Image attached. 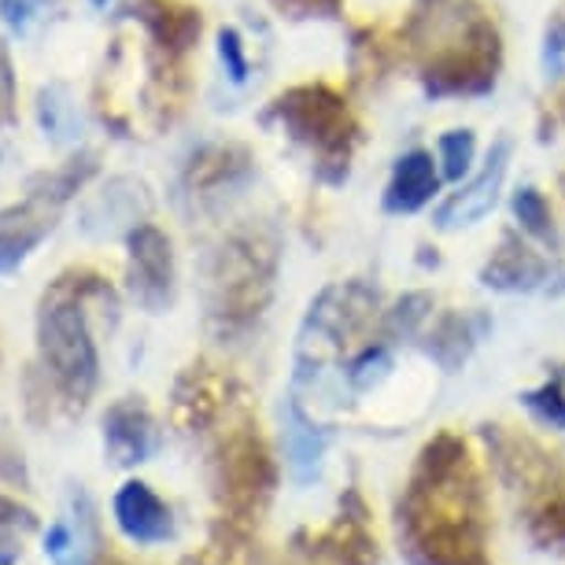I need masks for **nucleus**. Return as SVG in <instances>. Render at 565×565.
Listing matches in <instances>:
<instances>
[{"label":"nucleus","instance_id":"obj_1","mask_svg":"<svg viewBox=\"0 0 565 565\" xmlns=\"http://www.w3.org/2000/svg\"><path fill=\"white\" fill-rule=\"evenodd\" d=\"M38 348L49 373L56 377L67 399L85 403L100 381V355L93 340L89 318L78 296L71 292L67 277L52 292H45L38 311Z\"/></svg>","mask_w":565,"mask_h":565},{"label":"nucleus","instance_id":"obj_2","mask_svg":"<svg viewBox=\"0 0 565 565\" xmlns=\"http://www.w3.org/2000/svg\"><path fill=\"white\" fill-rule=\"evenodd\" d=\"M126 244H130V289L137 303H145L148 311H163L174 285V255H170L167 233L141 222L126 233Z\"/></svg>","mask_w":565,"mask_h":565},{"label":"nucleus","instance_id":"obj_3","mask_svg":"<svg viewBox=\"0 0 565 565\" xmlns=\"http://www.w3.org/2000/svg\"><path fill=\"white\" fill-rule=\"evenodd\" d=\"M111 514L122 536L137 547H156V543H167L174 536L170 507L145 481H126L111 499Z\"/></svg>","mask_w":565,"mask_h":565},{"label":"nucleus","instance_id":"obj_4","mask_svg":"<svg viewBox=\"0 0 565 565\" xmlns=\"http://www.w3.org/2000/svg\"><path fill=\"white\" fill-rule=\"evenodd\" d=\"M56 215L60 207L38 196H26L23 204L0 211V274H15L38 252V244L56 230Z\"/></svg>","mask_w":565,"mask_h":565},{"label":"nucleus","instance_id":"obj_5","mask_svg":"<svg viewBox=\"0 0 565 565\" xmlns=\"http://www.w3.org/2000/svg\"><path fill=\"white\" fill-rule=\"evenodd\" d=\"M148 215V193L134 178H111L89 204L82 207V230L93 237H111L119 230H137Z\"/></svg>","mask_w":565,"mask_h":565},{"label":"nucleus","instance_id":"obj_6","mask_svg":"<svg viewBox=\"0 0 565 565\" xmlns=\"http://www.w3.org/2000/svg\"><path fill=\"white\" fill-rule=\"evenodd\" d=\"M104 447L119 466H141L156 451V422L137 399L115 403L104 414Z\"/></svg>","mask_w":565,"mask_h":565},{"label":"nucleus","instance_id":"obj_7","mask_svg":"<svg viewBox=\"0 0 565 565\" xmlns=\"http://www.w3.org/2000/svg\"><path fill=\"white\" fill-rule=\"evenodd\" d=\"M507 159H510V145L499 141L492 148V156H488L481 174L469 181L455 200H447L440 207V215H436V222H440L444 230H451V226H473L477 218H484L488 211L495 207L499 185H503V178H507Z\"/></svg>","mask_w":565,"mask_h":565},{"label":"nucleus","instance_id":"obj_8","mask_svg":"<svg viewBox=\"0 0 565 565\" xmlns=\"http://www.w3.org/2000/svg\"><path fill=\"white\" fill-rule=\"evenodd\" d=\"M281 115L300 134L318 137V141H326V137L340 134V122H344V111H340V104L329 100L326 93H318V89H296V93H289V97L281 100Z\"/></svg>","mask_w":565,"mask_h":565},{"label":"nucleus","instance_id":"obj_9","mask_svg":"<svg viewBox=\"0 0 565 565\" xmlns=\"http://www.w3.org/2000/svg\"><path fill=\"white\" fill-rule=\"evenodd\" d=\"M38 122H41L45 141H52V145H74V141H78V137H82V115H78V104L71 100L67 85H60V82L41 85Z\"/></svg>","mask_w":565,"mask_h":565},{"label":"nucleus","instance_id":"obj_10","mask_svg":"<svg viewBox=\"0 0 565 565\" xmlns=\"http://www.w3.org/2000/svg\"><path fill=\"white\" fill-rule=\"evenodd\" d=\"M433 193H436L433 159L425 152L399 159L396 178H392V189H388V207L392 211H418Z\"/></svg>","mask_w":565,"mask_h":565},{"label":"nucleus","instance_id":"obj_11","mask_svg":"<svg viewBox=\"0 0 565 565\" xmlns=\"http://www.w3.org/2000/svg\"><path fill=\"white\" fill-rule=\"evenodd\" d=\"M285 444H289V462L296 469V477H311L318 469V458L326 451V436L307 422V414L300 411L296 399L285 411Z\"/></svg>","mask_w":565,"mask_h":565},{"label":"nucleus","instance_id":"obj_12","mask_svg":"<svg viewBox=\"0 0 565 565\" xmlns=\"http://www.w3.org/2000/svg\"><path fill=\"white\" fill-rule=\"evenodd\" d=\"M93 170H97V159H93V156L71 159L67 167L52 170V174L30 178L26 196H38V200H45V204H52V207H63V204H67V200L85 185V178H89Z\"/></svg>","mask_w":565,"mask_h":565},{"label":"nucleus","instance_id":"obj_13","mask_svg":"<svg viewBox=\"0 0 565 565\" xmlns=\"http://www.w3.org/2000/svg\"><path fill=\"white\" fill-rule=\"evenodd\" d=\"M145 23L156 30V38L170 49H189V41L200 34V15L181 12L174 15L163 0H148L145 4Z\"/></svg>","mask_w":565,"mask_h":565},{"label":"nucleus","instance_id":"obj_14","mask_svg":"<svg viewBox=\"0 0 565 565\" xmlns=\"http://www.w3.org/2000/svg\"><path fill=\"white\" fill-rule=\"evenodd\" d=\"M38 518L26 507L0 499V565H19L23 558V532H34Z\"/></svg>","mask_w":565,"mask_h":565},{"label":"nucleus","instance_id":"obj_15","mask_svg":"<svg viewBox=\"0 0 565 565\" xmlns=\"http://www.w3.org/2000/svg\"><path fill=\"white\" fill-rule=\"evenodd\" d=\"M488 285L499 289H518V285H536L543 277V263L532 259L529 252H503L499 259L484 270Z\"/></svg>","mask_w":565,"mask_h":565},{"label":"nucleus","instance_id":"obj_16","mask_svg":"<svg viewBox=\"0 0 565 565\" xmlns=\"http://www.w3.org/2000/svg\"><path fill=\"white\" fill-rule=\"evenodd\" d=\"M473 134L469 130H455L440 137V159H444V174L458 181L469 174V163H473Z\"/></svg>","mask_w":565,"mask_h":565},{"label":"nucleus","instance_id":"obj_17","mask_svg":"<svg viewBox=\"0 0 565 565\" xmlns=\"http://www.w3.org/2000/svg\"><path fill=\"white\" fill-rule=\"evenodd\" d=\"M15 122V67H12V52L0 41V134Z\"/></svg>","mask_w":565,"mask_h":565},{"label":"nucleus","instance_id":"obj_18","mask_svg":"<svg viewBox=\"0 0 565 565\" xmlns=\"http://www.w3.org/2000/svg\"><path fill=\"white\" fill-rule=\"evenodd\" d=\"M514 211L518 218L525 222L529 233H547V204H543V196L536 193V189H521V193L514 196Z\"/></svg>","mask_w":565,"mask_h":565},{"label":"nucleus","instance_id":"obj_19","mask_svg":"<svg viewBox=\"0 0 565 565\" xmlns=\"http://www.w3.org/2000/svg\"><path fill=\"white\" fill-rule=\"evenodd\" d=\"M41 8H45V0H0V19L12 34H26L30 23L41 15Z\"/></svg>","mask_w":565,"mask_h":565},{"label":"nucleus","instance_id":"obj_20","mask_svg":"<svg viewBox=\"0 0 565 565\" xmlns=\"http://www.w3.org/2000/svg\"><path fill=\"white\" fill-rule=\"evenodd\" d=\"M218 56H222V67H226V74L233 82L248 78V60H244V45H241L237 30H222L218 34Z\"/></svg>","mask_w":565,"mask_h":565},{"label":"nucleus","instance_id":"obj_21","mask_svg":"<svg viewBox=\"0 0 565 565\" xmlns=\"http://www.w3.org/2000/svg\"><path fill=\"white\" fill-rule=\"evenodd\" d=\"M82 540L74 536V529L67 525V521H56V525L45 529V554L52 562H63L71 558V554H82Z\"/></svg>","mask_w":565,"mask_h":565},{"label":"nucleus","instance_id":"obj_22","mask_svg":"<svg viewBox=\"0 0 565 565\" xmlns=\"http://www.w3.org/2000/svg\"><path fill=\"white\" fill-rule=\"evenodd\" d=\"M529 403L536 407L543 418H547L551 425H562L565 429V399H562V392L558 388H540V392H529Z\"/></svg>","mask_w":565,"mask_h":565},{"label":"nucleus","instance_id":"obj_23","mask_svg":"<svg viewBox=\"0 0 565 565\" xmlns=\"http://www.w3.org/2000/svg\"><path fill=\"white\" fill-rule=\"evenodd\" d=\"M565 56V19H558V23L551 26V34H547V63L551 67H558Z\"/></svg>","mask_w":565,"mask_h":565},{"label":"nucleus","instance_id":"obj_24","mask_svg":"<svg viewBox=\"0 0 565 565\" xmlns=\"http://www.w3.org/2000/svg\"><path fill=\"white\" fill-rule=\"evenodd\" d=\"M89 4H93V8H108L111 0H89Z\"/></svg>","mask_w":565,"mask_h":565}]
</instances>
